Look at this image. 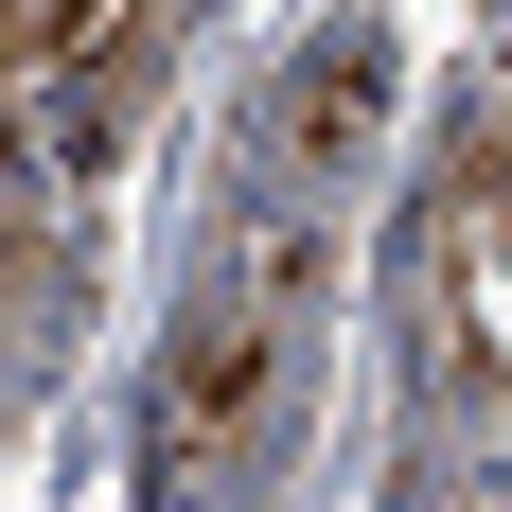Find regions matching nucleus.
<instances>
[{
  "instance_id": "nucleus-1",
  "label": "nucleus",
  "mask_w": 512,
  "mask_h": 512,
  "mask_svg": "<svg viewBox=\"0 0 512 512\" xmlns=\"http://www.w3.org/2000/svg\"><path fill=\"white\" fill-rule=\"evenodd\" d=\"M301 336H318V230L265 177V195H230L195 301L142 371V495L159 512H248V477L283 460V407H301Z\"/></svg>"
},
{
  "instance_id": "nucleus-2",
  "label": "nucleus",
  "mask_w": 512,
  "mask_h": 512,
  "mask_svg": "<svg viewBox=\"0 0 512 512\" xmlns=\"http://www.w3.org/2000/svg\"><path fill=\"white\" fill-rule=\"evenodd\" d=\"M424 354H442V407L477 442H512V142H460L442 212H424Z\"/></svg>"
},
{
  "instance_id": "nucleus-3",
  "label": "nucleus",
  "mask_w": 512,
  "mask_h": 512,
  "mask_svg": "<svg viewBox=\"0 0 512 512\" xmlns=\"http://www.w3.org/2000/svg\"><path fill=\"white\" fill-rule=\"evenodd\" d=\"M371 124H389V36H371V18H336V36H318L301 71H283V89H265V177H283V195H301L318 159H354Z\"/></svg>"
},
{
  "instance_id": "nucleus-4",
  "label": "nucleus",
  "mask_w": 512,
  "mask_h": 512,
  "mask_svg": "<svg viewBox=\"0 0 512 512\" xmlns=\"http://www.w3.org/2000/svg\"><path fill=\"white\" fill-rule=\"evenodd\" d=\"M124 71H142V53H124ZM124 71H0V177H18V195L106 177V142H124Z\"/></svg>"
}]
</instances>
